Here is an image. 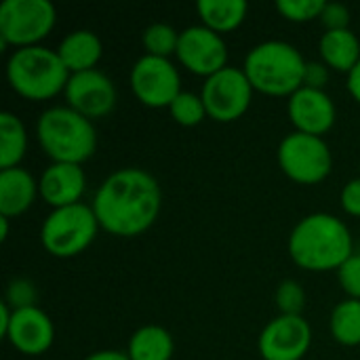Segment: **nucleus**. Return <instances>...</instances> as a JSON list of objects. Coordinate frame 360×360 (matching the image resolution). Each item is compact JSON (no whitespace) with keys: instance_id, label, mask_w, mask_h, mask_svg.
<instances>
[{"instance_id":"nucleus-1","label":"nucleus","mask_w":360,"mask_h":360,"mask_svg":"<svg viewBox=\"0 0 360 360\" xmlns=\"http://www.w3.org/2000/svg\"><path fill=\"white\" fill-rule=\"evenodd\" d=\"M160 200V188L150 173L141 169H120L97 190L93 211L105 232L137 236L156 221Z\"/></svg>"},{"instance_id":"nucleus-2","label":"nucleus","mask_w":360,"mask_h":360,"mask_svg":"<svg viewBox=\"0 0 360 360\" xmlns=\"http://www.w3.org/2000/svg\"><path fill=\"white\" fill-rule=\"evenodd\" d=\"M289 253L304 270H335L352 255V236L342 219L314 213L304 217L291 232Z\"/></svg>"},{"instance_id":"nucleus-3","label":"nucleus","mask_w":360,"mask_h":360,"mask_svg":"<svg viewBox=\"0 0 360 360\" xmlns=\"http://www.w3.org/2000/svg\"><path fill=\"white\" fill-rule=\"evenodd\" d=\"M245 74L255 91L283 97L304 86L306 61L300 51L281 40H268L251 49L245 59Z\"/></svg>"},{"instance_id":"nucleus-4","label":"nucleus","mask_w":360,"mask_h":360,"mask_svg":"<svg viewBox=\"0 0 360 360\" xmlns=\"http://www.w3.org/2000/svg\"><path fill=\"white\" fill-rule=\"evenodd\" d=\"M38 141L55 162L80 165L93 156L97 133L89 118L72 108H51L38 118Z\"/></svg>"},{"instance_id":"nucleus-5","label":"nucleus","mask_w":360,"mask_h":360,"mask_svg":"<svg viewBox=\"0 0 360 360\" xmlns=\"http://www.w3.org/2000/svg\"><path fill=\"white\" fill-rule=\"evenodd\" d=\"M6 78L13 91L25 99L44 101L65 91L70 72L57 51L44 46L17 49L6 63Z\"/></svg>"},{"instance_id":"nucleus-6","label":"nucleus","mask_w":360,"mask_h":360,"mask_svg":"<svg viewBox=\"0 0 360 360\" xmlns=\"http://www.w3.org/2000/svg\"><path fill=\"white\" fill-rule=\"evenodd\" d=\"M99 228L93 207L82 202L55 209L42 224V245L55 257H74L82 253L95 238Z\"/></svg>"},{"instance_id":"nucleus-7","label":"nucleus","mask_w":360,"mask_h":360,"mask_svg":"<svg viewBox=\"0 0 360 360\" xmlns=\"http://www.w3.org/2000/svg\"><path fill=\"white\" fill-rule=\"evenodd\" d=\"M55 6L49 0H4L0 4L2 46H38L55 25Z\"/></svg>"},{"instance_id":"nucleus-8","label":"nucleus","mask_w":360,"mask_h":360,"mask_svg":"<svg viewBox=\"0 0 360 360\" xmlns=\"http://www.w3.org/2000/svg\"><path fill=\"white\" fill-rule=\"evenodd\" d=\"M278 165L293 181L312 186L323 181L331 173L333 158L329 146L321 137L297 131L281 141Z\"/></svg>"},{"instance_id":"nucleus-9","label":"nucleus","mask_w":360,"mask_h":360,"mask_svg":"<svg viewBox=\"0 0 360 360\" xmlns=\"http://www.w3.org/2000/svg\"><path fill=\"white\" fill-rule=\"evenodd\" d=\"M253 86L245 70L224 68L221 72L207 78L202 86V103L207 116L217 122L238 120L251 103Z\"/></svg>"},{"instance_id":"nucleus-10","label":"nucleus","mask_w":360,"mask_h":360,"mask_svg":"<svg viewBox=\"0 0 360 360\" xmlns=\"http://www.w3.org/2000/svg\"><path fill=\"white\" fill-rule=\"evenodd\" d=\"M179 84L177 68L162 57L143 55L131 70V89L148 108H169L181 93Z\"/></svg>"},{"instance_id":"nucleus-11","label":"nucleus","mask_w":360,"mask_h":360,"mask_svg":"<svg viewBox=\"0 0 360 360\" xmlns=\"http://www.w3.org/2000/svg\"><path fill=\"white\" fill-rule=\"evenodd\" d=\"M177 57L192 74L211 78L226 68L228 51L217 32L205 25H192L179 34Z\"/></svg>"},{"instance_id":"nucleus-12","label":"nucleus","mask_w":360,"mask_h":360,"mask_svg":"<svg viewBox=\"0 0 360 360\" xmlns=\"http://www.w3.org/2000/svg\"><path fill=\"white\" fill-rule=\"evenodd\" d=\"M65 99L74 112L84 118H101L116 105L114 82L99 70L72 74L65 86Z\"/></svg>"},{"instance_id":"nucleus-13","label":"nucleus","mask_w":360,"mask_h":360,"mask_svg":"<svg viewBox=\"0 0 360 360\" xmlns=\"http://www.w3.org/2000/svg\"><path fill=\"white\" fill-rule=\"evenodd\" d=\"M312 342L310 325L304 316L281 314L259 335V354L264 360H300Z\"/></svg>"},{"instance_id":"nucleus-14","label":"nucleus","mask_w":360,"mask_h":360,"mask_svg":"<svg viewBox=\"0 0 360 360\" xmlns=\"http://www.w3.org/2000/svg\"><path fill=\"white\" fill-rule=\"evenodd\" d=\"M53 338H55L53 321L40 308L32 306V308L13 310L6 340L15 350L27 356H38L51 348Z\"/></svg>"},{"instance_id":"nucleus-15","label":"nucleus","mask_w":360,"mask_h":360,"mask_svg":"<svg viewBox=\"0 0 360 360\" xmlns=\"http://www.w3.org/2000/svg\"><path fill=\"white\" fill-rule=\"evenodd\" d=\"M289 116L300 133L321 137L335 122V105L325 91L302 86L289 99Z\"/></svg>"},{"instance_id":"nucleus-16","label":"nucleus","mask_w":360,"mask_h":360,"mask_svg":"<svg viewBox=\"0 0 360 360\" xmlns=\"http://www.w3.org/2000/svg\"><path fill=\"white\" fill-rule=\"evenodd\" d=\"M84 186H86V177L80 165L53 162L42 173L38 190L44 202H49L53 209H61V207L78 205Z\"/></svg>"},{"instance_id":"nucleus-17","label":"nucleus","mask_w":360,"mask_h":360,"mask_svg":"<svg viewBox=\"0 0 360 360\" xmlns=\"http://www.w3.org/2000/svg\"><path fill=\"white\" fill-rule=\"evenodd\" d=\"M38 184L25 169H6L0 171V215L17 217L27 211L36 198Z\"/></svg>"},{"instance_id":"nucleus-18","label":"nucleus","mask_w":360,"mask_h":360,"mask_svg":"<svg viewBox=\"0 0 360 360\" xmlns=\"http://www.w3.org/2000/svg\"><path fill=\"white\" fill-rule=\"evenodd\" d=\"M57 53H59L63 65L68 68V72L78 74V72L95 70L97 61L101 59L103 46H101V40L97 38V34L89 32V30H76L61 40Z\"/></svg>"},{"instance_id":"nucleus-19","label":"nucleus","mask_w":360,"mask_h":360,"mask_svg":"<svg viewBox=\"0 0 360 360\" xmlns=\"http://www.w3.org/2000/svg\"><path fill=\"white\" fill-rule=\"evenodd\" d=\"M321 55L325 65L350 74L360 61V42L356 34L350 30L325 32L321 38Z\"/></svg>"},{"instance_id":"nucleus-20","label":"nucleus","mask_w":360,"mask_h":360,"mask_svg":"<svg viewBox=\"0 0 360 360\" xmlns=\"http://www.w3.org/2000/svg\"><path fill=\"white\" fill-rule=\"evenodd\" d=\"M247 8L249 4L245 0H198L196 4V11L205 21V27L217 34L236 30L245 19Z\"/></svg>"},{"instance_id":"nucleus-21","label":"nucleus","mask_w":360,"mask_h":360,"mask_svg":"<svg viewBox=\"0 0 360 360\" xmlns=\"http://www.w3.org/2000/svg\"><path fill=\"white\" fill-rule=\"evenodd\" d=\"M127 354L131 360H171L173 338L162 327H141L133 333Z\"/></svg>"},{"instance_id":"nucleus-22","label":"nucleus","mask_w":360,"mask_h":360,"mask_svg":"<svg viewBox=\"0 0 360 360\" xmlns=\"http://www.w3.org/2000/svg\"><path fill=\"white\" fill-rule=\"evenodd\" d=\"M27 148V135L23 122L11 114L2 112L0 114V169H15L19 160L23 158Z\"/></svg>"},{"instance_id":"nucleus-23","label":"nucleus","mask_w":360,"mask_h":360,"mask_svg":"<svg viewBox=\"0 0 360 360\" xmlns=\"http://www.w3.org/2000/svg\"><path fill=\"white\" fill-rule=\"evenodd\" d=\"M331 333L344 346L360 344V300L342 302L331 314Z\"/></svg>"},{"instance_id":"nucleus-24","label":"nucleus","mask_w":360,"mask_h":360,"mask_svg":"<svg viewBox=\"0 0 360 360\" xmlns=\"http://www.w3.org/2000/svg\"><path fill=\"white\" fill-rule=\"evenodd\" d=\"M177 44H179V34L167 23H154V25L146 27V32H143V46H146L148 55H152V57L169 59L171 53L177 55Z\"/></svg>"},{"instance_id":"nucleus-25","label":"nucleus","mask_w":360,"mask_h":360,"mask_svg":"<svg viewBox=\"0 0 360 360\" xmlns=\"http://www.w3.org/2000/svg\"><path fill=\"white\" fill-rule=\"evenodd\" d=\"M169 110H171V116L175 118V122H179L181 127H196L207 116L202 97L194 95V93H188V91L186 93L181 91L175 97V101L169 105Z\"/></svg>"},{"instance_id":"nucleus-26","label":"nucleus","mask_w":360,"mask_h":360,"mask_svg":"<svg viewBox=\"0 0 360 360\" xmlns=\"http://www.w3.org/2000/svg\"><path fill=\"white\" fill-rule=\"evenodd\" d=\"M325 0H278L276 8L278 13L289 19V21H312L323 15L325 11Z\"/></svg>"},{"instance_id":"nucleus-27","label":"nucleus","mask_w":360,"mask_h":360,"mask_svg":"<svg viewBox=\"0 0 360 360\" xmlns=\"http://www.w3.org/2000/svg\"><path fill=\"white\" fill-rule=\"evenodd\" d=\"M278 310L287 316H302L306 306V293L295 281H285L276 291Z\"/></svg>"},{"instance_id":"nucleus-28","label":"nucleus","mask_w":360,"mask_h":360,"mask_svg":"<svg viewBox=\"0 0 360 360\" xmlns=\"http://www.w3.org/2000/svg\"><path fill=\"white\" fill-rule=\"evenodd\" d=\"M338 276H340V285L344 287V291L352 297L360 300V255L352 253L340 268H338Z\"/></svg>"},{"instance_id":"nucleus-29","label":"nucleus","mask_w":360,"mask_h":360,"mask_svg":"<svg viewBox=\"0 0 360 360\" xmlns=\"http://www.w3.org/2000/svg\"><path fill=\"white\" fill-rule=\"evenodd\" d=\"M321 21L327 27V32L348 30V25H350V11L342 2H327L325 4V11L321 15Z\"/></svg>"},{"instance_id":"nucleus-30","label":"nucleus","mask_w":360,"mask_h":360,"mask_svg":"<svg viewBox=\"0 0 360 360\" xmlns=\"http://www.w3.org/2000/svg\"><path fill=\"white\" fill-rule=\"evenodd\" d=\"M36 300V291L32 287V283L27 281H13L6 293V304L15 306V310L19 308H32Z\"/></svg>"},{"instance_id":"nucleus-31","label":"nucleus","mask_w":360,"mask_h":360,"mask_svg":"<svg viewBox=\"0 0 360 360\" xmlns=\"http://www.w3.org/2000/svg\"><path fill=\"white\" fill-rule=\"evenodd\" d=\"M329 82V70L325 63L319 61H310L306 63V74H304V86L308 89H316L323 91V86Z\"/></svg>"},{"instance_id":"nucleus-32","label":"nucleus","mask_w":360,"mask_h":360,"mask_svg":"<svg viewBox=\"0 0 360 360\" xmlns=\"http://www.w3.org/2000/svg\"><path fill=\"white\" fill-rule=\"evenodd\" d=\"M342 207L346 213L360 217V179H352L342 190Z\"/></svg>"},{"instance_id":"nucleus-33","label":"nucleus","mask_w":360,"mask_h":360,"mask_svg":"<svg viewBox=\"0 0 360 360\" xmlns=\"http://www.w3.org/2000/svg\"><path fill=\"white\" fill-rule=\"evenodd\" d=\"M348 91L352 93V97L360 103V61L356 68L348 74Z\"/></svg>"},{"instance_id":"nucleus-34","label":"nucleus","mask_w":360,"mask_h":360,"mask_svg":"<svg viewBox=\"0 0 360 360\" xmlns=\"http://www.w3.org/2000/svg\"><path fill=\"white\" fill-rule=\"evenodd\" d=\"M84 360H131L127 352H116V350H101V352H95L91 354L89 359Z\"/></svg>"},{"instance_id":"nucleus-35","label":"nucleus","mask_w":360,"mask_h":360,"mask_svg":"<svg viewBox=\"0 0 360 360\" xmlns=\"http://www.w3.org/2000/svg\"><path fill=\"white\" fill-rule=\"evenodd\" d=\"M11 316L13 312L8 310V304H0V333L6 338V331H8V323H11Z\"/></svg>"},{"instance_id":"nucleus-36","label":"nucleus","mask_w":360,"mask_h":360,"mask_svg":"<svg viewBox=\"0 0 360 360\" xmlns=\"http://www.w3.org/2000/svg\"><path fill=\"white\" fill-rule=\"evenodd\" d=\"M0 228H2L0 240H6V236H8V217H2V215H0Z\"/></svg>"}]
</instances>
